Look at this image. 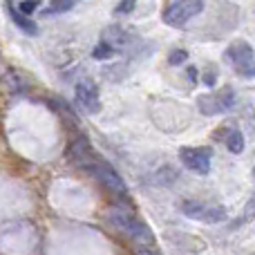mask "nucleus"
Listing matches in <instances>:
<instances>
[{
  "mask_svg": "<svg viewBox=\"0 0 255 255\" xmlns=\"http://www.w3.org/2000/svg\"><path fill=\"white\" fill-rule=\"evenodd\" d=\"M108 222H110L117 231L130 235V238L136 240V242L152 244V233H150V229L143 224V222L136 220L130 211H126V208H110V213H108Z\"/></svg>",
  "mask_w": 255,
  "mask_h": 255,
  "instance_id": "nucleus-1",
  "label": "nucleus"
},
{
  "mask_svg": "<svg viewBox=\"0 0 255 255\" xmlns=\"http://www.w3.org/2000/svg\"><path fill=\"white\" fill-rule=\"evenodd\" d=\"M204 11V0H175L163 9L161 18L168 27H184L188 20Z\"/></svg>",
  "mask_w": 255,
  "mask_h": 255,
  "instance_id": "nucleus-2",
  "label": "nucleus"
},
{
  "mask_svg": "<svg viewBox=\"0 0 255 255\" xmlns=\"http://www.w3.org/2000/svg\"><path fill=\"white\" fill-rule=\"evenodd\" d=\"M224 56L229 58L231 63H233L235 72H238L240 76H247V79H251V76H255L253 47H251L249 43H244V40H238V43H233L229 49H226Z\"/></svg>",
  "mask_w": 255,
  "mask_h": 255,
  "instance_id": "nucleus-3",
  "label": "nucleus"
},
{
  "mask_svg": "<svg viewBox=\"0 0 255 255\" xmlns=\"http://www.w3.org/2000/svg\"><path fill=\"white\" fill-rule=\"evenodd\" d=\"M181 213L190 220H197V222H206V224H217V222H224L226 220V211L222 206H211V204H204V202H184L181 204Z\"/></svg>",
  "mask_w": 255,
  "mask_h": 255,
  "instance_id": "nucleus-4",
  "label": "nucleus"
},
{
  "mask_svg": "<svg viewBox=\"0 0 255 255\" xmlns=\"http://www.w3.org/2000/svg\"><path fill=\"white\" fill-rule=\"evenodd\" d=\"M197 106L202 115H220L235 106V92L231 88H224L215 94H206V97L197 99Z\"/></svg>",
  "mask_w": 255,
  "mask_h": 255,
  "instance_id": "nucleus-5",
  "label": "nucleus"
},
{
  "mask_svg": "<svg viewBox=\"0 0 255 255\" xmlns=\"http://www.w3.org/2000/svg\"><path fill=\"white\" fill-rule=\"evenodd\" d=\"M179 157L188 170L197 172V175H208L211 172V150L208 148H181Z\"/></svg>",
  "mask_w": 255,
  "mask_h": 255,
  "instance_id": "nucleus-6",
  "label": "nucleus"
},
{
  "mask_svg": "<svg viewBox=\"0 0 255 255\" xmlns=\"http://www.w3.org/2000/svg\"><path fill=\"white\" fill-rule=\"evenodd\" d=\"M76 103L83 108L85 112H99L101 110V101H99V85L92 79H83L76 85Z\"/></svg>",
  "mask_w": 255,
  "mask_h": 255,
  "instance_id": "nucleus-7",
  "label": "nucleus"
},
{
  "mask_svg": "<svg viewBox=\"0 0 255 255\" xmlns=\"http://www.w3.org/2000/svg\"><path fill=\"white\" fill-rule=\"evenodd\" d=\"M94 175H97L99 179H101V184L106 186L108 190H112V193H117V195L128 193V188H126L124 179L119 177V172H115L110 166H106V163H97V166H94Z\"/></svg>",
  "mask_w": 255,
  "mask_h": 255,
  "instance_id": "nucleus-8",
  "label": "nucleus"
},
{
  "mask_svg": "<svg viewBox=\"0 0 255 255\" xmlns=\"http://www.w3.org/2000/svg\"><path fill=\"white\" fill-rule=\"evenodd\" d=\"M9 16H11V20L16 22V27L18 29H22L25 34H31V36H36L38 34V27L34 25V22L29 20V16H25V13H20L18 9H13L11 4H9Z\"/></svg>",
  "mask_w": 255,
  "mask_h": 255,
  "instance_id": "nucleus-9",
  "label": "nucleus"
},
{
  "mask_svg": "<svg viewBox=\"0 0 255 255\" xmlns=\"http://www.w3.org/2000/svg\"><path fill=\"white\" fill-rule=\"evenodd\" d=\"M103 40H106V43H110L112 47L117 49V47H124L128 36H126V31L121 29V27H108L106 34H103Z\"/></svg>",
  "mask_w": 255,
  "mask_h": 255,
  "instance_id": "nucleus-10",
  "label": "nucleus"
},
{
  "mask_svg": "<svg viewBox=\"0 0 255 255\" xmlns=\"http://www.w3.org/2000/svg\"><path fill=\"white\" fill-rule=\"evenodd\" d=\"M226 148L231 150L233 154L244 152V134L240 130H231L229 136H226Z\"/></svg>",
  "mask_w": 255,
  "mask_h": 255,
  "instance_id": "nucleus-11",
  "label": "nucleus"
},
{
  "mask_svg": "<svg viewBox=\"0 0 255 255\" xmlns=\"http://www.w3.org/2000/svg\"><path fill=\"white\" fill-rule=\"evenodd\" d=\"M117 49L112 47L110 43H106V40H101V43L97 45V47L92 49V58H97V61H108V58L115 56Z\"/></svg>",
  "mask_w": 255,
  "mask_h": 255,
  "instance_id": "nucleus-12",
  "label": "nucleus"
},
{
  "mask_svg": "<svg viewBox=\"0 0 255 255\" xmlns=\"http://www.w3.org/2000/svg\"><path fill=\"white\" fill-rule=\"evenodd\" d=\"M76 4H79V0H49L47 9L49 13H65L70 9H74Z\"/></svg>",
  "mask_w": 255,
  "mask_h": 255,
  "instance_id": "nucleus-13",
  "label": "nucleus"
},
{
  "mask_svg": "<svg viewBox=\"0 0 255 255\" xmlns=\"http://www.w3.org/2000/svg\"><path fill=\"white\" fill-rule=\"evenodd\" d=\"M2 81H4V88H7L9 92H22V90H25V83L16 76V72H7Z\"/></svg>",
  "mask_w": 255,
  "mask_h": 255,
  "instance_id": "nucleus-14",
  "label": "nucleus"
},
{
  "mask_svg": "<svg viewBox=\"0 0 255 255\" xmlns=\"http://www.w3.org/2000/svg\"><path fill=\"white\" fill-rule=\"evenodd\" d=\"M186 61H188V52H186V49H172V52L168 54V63H170V65H184Z\"/></svg>",
  "mask_w": 255,
  "mask_h": 255,
  "instance_id": "nucleus-15",
  "label": "nucleus"
},
{
  "mask_svg": "<svg viewBox=\"0 0 255 255\" xmlns=\"http://www.w3.org/2000/svg\"><path fill=\"white\" fill-rule=\"evenodd\" d=\"M136 7V0H119V4L115 7V13L117 16H128L130 11H134Z\"/></svg>",
  "mask_w": 255,
  "mask_h": 255,
  "instance_id": "nucleus-16",
  "label": "nucleus"
},
{
  "mask_svg": "<svg viewBox=\"0 0 255 255\" xmlns=\"http://www.w3.org/2000/svg\"><path fill=\"white\" fill-rule=\"evenodd\" d=\"M38 4H40V0H22V2L18 4V11L25 13V16H31V13L38 9Z\"/></svg>",
  "mask_w": 255,
  "mask_h": 255,
  "instance_id": "nucleus-17",
  "label": "nucleus"
},
{
  "mask_svg": "<svg viewBox=\"0 0 255 255\" xmlns=\"http://www.w3.org/2000/svg\"><path fill=\"white\" fill-rule=\"evenodd\" d=\"M215 81H217V70H211V72L206 70V74H204V85L213 88V85H215Z\"/></svg>",
  "mask_w": 255,
  "mask_h": 255,
  "instance_id": "nucleus-18",
  "label": "nucleus"
},
{
  "mask_svg": "<svg viewBox=\"0 0 255 255\" xmlns=\"http://www.w3.org/2000/svg\"><path fill=\"white\" fill-rule=\"evenodd\" d=\"M134 255H159V253H154L152 249H143V247H141V249H136V251H134Z\"/></svg>",
  "mask_w": 255,
  "mask_h": 255,
  "instance_id": "nucleus-19",
  "label": "nucleus"
},
{
  "mask_svg": "<svg viewBox=\"0 0 255 255\" xmlns=\"http://www.w3.org/2000/svg\"><path fill=\"white\" fill-rule=\"evenodd\" d=\"M188 81H190V85H195V81H197V70H195V67L188 70Z\"/></svg>",
  "mask_w": 255,
  "mask_h": 255,
  "instance_id": "nucleus-20",
  "label": "nucleus"
}]
</instances>
